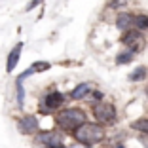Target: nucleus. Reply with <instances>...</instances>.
Masks as SVG:
<instances>
[{"label": "nucleus", "instance_id": "10", "mask_svg": "<svg viewBox=\"0 0 148 148\" xmlns=\"http://www.w3.org/2000/svg\"><path fill=\"white\" fill-rule=\"evenodd\" d=\"M87 93H91V84H80L70 91V97L72 99H84Z\"/></svg>", "mask_w": 148, "mask_h": 148}, {"label": "nucleus", "instance_id": "7", "mask_svg": "<svg viewBox=\"0 0 148 148\" xmlns=\"http://www.w3.org/2000/svg\"><path fill=\"white\" fill-rule=\"evenodd\" d=\"M38 143H42L48 148H55L59 144H63V135L59 131H44L38 135Z\"/></svg>", "mask_w": 148, "mask_h": 148}, {"label": "nucleus", "instance_id": "19", "mask_svg": "<svg viewBox=\"0 0 148 148\" xmlns=\"http://www.w3.org/2000/svg\"><path fill=\"white\" fill-rule=\"evenodd\" d=\"M123 2H125V0H112V2H110V6H118V4H123Z\"/></svg>", "mask_w": 148, "mask_h": 148}, {"label": "nucleus", "instance_id": "11", "mask_svg": "<svg viewBox=\"0 0 148 148\" xmlns=\"http://www.w3.org/2000/svg\"><path fill=\"white\" fill-rule=\"evenodd\" d=\"M135 59V51H131V49H127V51H122L116 55V63L118 65H127V63H131Z\"/></svg>", "mask_w": 148, "mask_h": 148}, {"label": "nucleus", "instance_id": "5", "mask_svg": "<svg viewBox=\"0 0 148 148\" xmlns=\"http://www.w3.org/2000/svg\"><path fill=\"white\" fill-rule=\"evenodd\" d=\"M65 103V97H63V93L59 91H51L48 93V95L44 97V103L40 105V110H44V112H51V110H57L59 106Z\"/></svg>", "mask_w": 148, "mask_h": 148}, {"label": "nucleus", "instance_id": "8", "mask_svg": "<svg viewBox=\"0 0 148 148\" xmlns=\"http://www.w3.org/2000/svg\"><path fill=\"white\" fill-rule=\"evenodd\" d=\"M21 49H23V44L19 42V44H15V46H13V49L10 51V55H8V63H6V70H8V72H13V69L17 66L19 57H21Z\"/></svg>", "mask_w": 148, "mask_h": 148}, {"label": "nucleus", "instance_id": "13", "mask_svg": "<svg viewBox=\"0 0 148 148\" xmlns=\"http://www.w3.org/2000/svg\"><path fill=\"white\" fill-rule=\"evenodd\" d=\"M133 25H135L137 29H140V31L148 29V15H144V13H139V15H133Z\"/></svg>", "mask_w": 148, "mask_h": 148}, {"label": "nucleus", "instance_id": "3", "mask_svg": "<svg viewBox=\"0 0 148 148\" xmlns=\"http://www.w3.org/2000/svg\"><path fill=\"white\" fill-rule=\"evenodd\" d=\"M93 116L97 118V122L99 123H114L116 122V108L114 105L106 103V101H101L93 106Z\"/></svg>", "mask_w": 148, "mask_h": 148}, {"label": "nucleus", "instance_id": "6", "mask_svg": "<svg viewBox=\"0 0 148 148\" xmlns=\"http://www.w3.org/2000/svg\"><path fill=\"white\" fill-rule=\"evenodd\" d=\"M40 127L38 123V118L36 116H31V114H27V116H21L19 118V122H17V129L21 131V133H36Z\"/></svg>", "mask_w": 148, "mask_h": 148}, {"label": "nucleus", "instance_id": "16", "mask_svg": "<svg viewBox=\"0 0 148 148\" xmlns=\"http://www.w3.org/2000/svg\"><path fill=\"white\" fill-rule=\"evenodd\" d=\"M32 69H34V72H44V70L51 69V65H49L48 61H36L34 65H32Z\"/></svg>", "mask_w": 148, "mask_h": 148}, {"label": "nucleus", "instance_id": "2", "mask_svg": "<svg viewBox=\"0 0 148 148\" xmlns=\"http://www.w3.org/2000/svg\"><path fill=\"white\" fill-rule=\"evenodd\" d=\"M74 139L80 144H97L105 139V127L101 123H82L74 131Z\"/></svg>", "mask_w": 148, "mask_h": 148}, {"label": "nucleus", "instance_id": "21", "mask_svg": "<svg viewBox=\"0 0 148 148\" xmlns=\"http://www.w3.org/2000/svg\"><path fill=\"white\" fill-rule=\"evenodd\" d=\"M116 148H125V146H123V144H116Z\"/></svg>", "mask_w": 148, "mask_h": 148}, {"label": "nucleus", "instance_id": "9", "mask_svg": "<svg viewBox=\"0 0 148 148\" xmlns=\"http://www.w3.org/2000/svg\"><path fill=\"white\" fill-rule=\"evenodd\" d=\"M116 27L120 29V31H129L131 27H133V15L131 13H120L116 17Z\"/></svg>", "mask_w": 148, "mask_h": 148}, {"label": "nucleus", "instance_id": "14", "mask_svg": "<svg viewBox=\"0 0 148 148\" xmlns=\"http://www.w3.org/2000/svg\"><path fill=\"white\" fill-rule=\"evenodd\" d=\"M131 127L135 131H140V133H148V118H140V120H135L131 123Z\"/></svg>", "mask_w": 148, "mask_h": 148}, {"label": "nucleus", "instance_id": "17", "mask_svg": "<svg viewBox=\"0 0 148 148\" xmlns=\"http://www.w3.org/2000/svg\"><path fill=\"white\" fill-rule=\"evenodd\" d=\"M40 2H44V0H32L31 4L27 6V10H32V8H34V6H38V4H40Z\"/></svg>", "mask_w": 148, "mask_h": 148}, {"label": "nucleus", "instance_id": "20", "mask_svg": "<svg viewBox=\"0 0 148 148\" xmlns=\"http://www.w3.org/2000/svg\"><path fill=\"white\" fill-rule=\"evenodd\" d=\"M74 148H89V144H84V146H74Z\"/></svg>", "mask_w": 148, "mask_h": 148}, {"label": "nucleus", "instance_id": "4", "mask_svg": "<svg viewBox=\"0 0 148 148\" xmlns=\"http://www.w3.org/2000/svg\"><path fill=\"white\" fill-rule=\"evenodd\" d=\"M122 44L125 46L127 49H131V51L139 53V51H143V49H144V46H146V40H144V36L140 34L137 29H129V31L123 32Z\"/></svg>", "mask_w": 148, "mask_h": 148}, {"label": "nucleus", "instance_id": "22", "mask_svg": "<svg viewBox=\"0 0 148 148\" xmlns=\"http://www.w3.org/2000/svg\"><path fill=\"white\" fill-rule=\"evenodd\" d=\"M55 148H66V146H63V144H59V146H55Z\"/></svg>", "mask_w": 148, "mask_h": 148}, {"label": "nucleus", "instance_id": "18", "mask_svg": "<svg viewBox=\"0 0 148 148\" xmlns=\"http://www.w3.org/2000/svg\"><path fill=\"white\" fill-rule=\"evenodd\" d=\"M140 140H143V144L148 148V133H143V137H140Z\"/></svg>", "mask_w": 148, "mask_h": 148}, {"label": "nucleus", "instance_id": "12", "mask_svg": "<svg viewBox=\"0 0 148 148\" xmlns=\"http://www.w3.org/2000/svg\"><path fill=\"white\" fill-rule=\"evenodd\" d=\"M146 76H148L146 66H137V69L129 74V80H131V82H140V80H144Z\"/></svg>", "mask_w": 148, "mask_h": 148}, {"label": "nucleus", "instance_id": "1", "mask_svg": "<svg viewBox=\"0 0 148 148\" xmlns=\"http://www.w3.org/2000/svg\"><path fill=\"white\" fill-rule=\"evenodd\" d=\"M57 125L66 133H74L82 123H86V114L78 108H65L55 116Z\"/></svg>", "mask_w": 148, "mask_h": 148}, {"label": "nucleus", "instance_id": "15", "mask_svg": "<svg viewBox=\"0 0 148 148\" xmlns=\"http://www.w3.org/2000/svg\"><path fill=\"white\" fill-rule=\"evenodd\" d=\"M15 89H17V105H23V103H25V89H23V80H17V82H15Z\"/></svg>", "mask_w": 148, "mask_h": 148}]
</instances>
